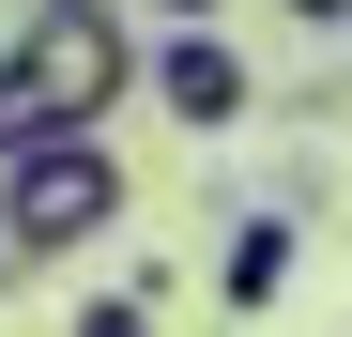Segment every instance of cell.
<instances>
[{
  "instance_id": "1",
  "label": "cell",
  "mask_w": 352,
  "mask_h": 337,
  "mask_svg": "<svg viewBox=\"0 0 352 337\" xmlns=\"http://www.w3.org/2000/svg\"><path fill=\"white\" fill-rule=\"evenodd\" d=\"M138 77H153L138 0H16V31H0V153H31L62 123H123Z\"/></svg>"
},
{
  "instance_id": "2",
  "label": "cell",
  "mask_w": 352,
  "mask_h": 337,
  "mask_svg": "<svg viewBox=\"0 0 352 337\" xmlns=\"http://www.w3.org/2000/svg\"><path fill=\"white\" fill-rule=\"evenodd\" d=\"M123 138L107 123H62V138H31V153H0V230H16V261H77L123 230Z\"/></svg>"
},
{
  "instance_id": "3",
  "label": "cell",
  "mask_w": 352,
  "mask_h": 337,
  "mask_svg": "<svg viewBox=\"0 0 352 337\" xmlns=\"http://www.w3.org/2000/svg\"><path fill=\"white\" fill-rule=\"evenodd\" d=\"M153 107H168V123H184V138H230V123H261V62H245V46H230L214 16H168L153 31V77H138Z\"/></svg>"
},
{
  "instance_id": "4",
  "label": "cell",
  "mask_w": 352,
  "mask_h": 337,
  "mask_svg": "<svg viewBox=\"0 0 352 337\" xmlns=\"http://www.w3.org/2000/svg\"><path fill=\"white\" fill-rule=\"evenodd\" d=\"M291 246H307V230H291V199L230 215V230H214V307H230V322H245V307H276V292H291Z\"/></svg>"
},
{
  "instance_id": "5",
  "label": "cell",
  "mask_w": 352,
  "mask_h": 337,
  "mask_svg": "<svg viewBox=\"0 0 352 337\" xmlns=\"http://www.w3.org/2000/svg\"><path fill=\"white\" fill-rule=\"evenodd\" d=\"M276 16H291V31H352V0H276Z\"/></svg>"
},
{
  "instance_id": "6",
  "label": "cell",
  "mask_w": 352,
  "mask_h": 337,
  "mask_svg": "<svg viewBox=\"0 0 352 337\" xmlns=\"http://www.w3.org/2000/svg\"><path fill=\"white\" fill-rule=\"evenodd\" d=\"M138 16H153V31H168V16H230V0H138Z\"/></svg>"
},
{
  "instance_id": "7",
  "label": "cell",
  "mask_w": 352,
  "mask_h": 337,
  "mask_svg": "<svg viewBox=\"0 0 352 337\" xmlns=\"http://www.w3.org/2000/svg\"><path fill=\"white\" fill-rule=\"evenodd\" d=\"M16 276H31V261H16V230H0V292H16Z\"/></svg>"
}]
</instances>
